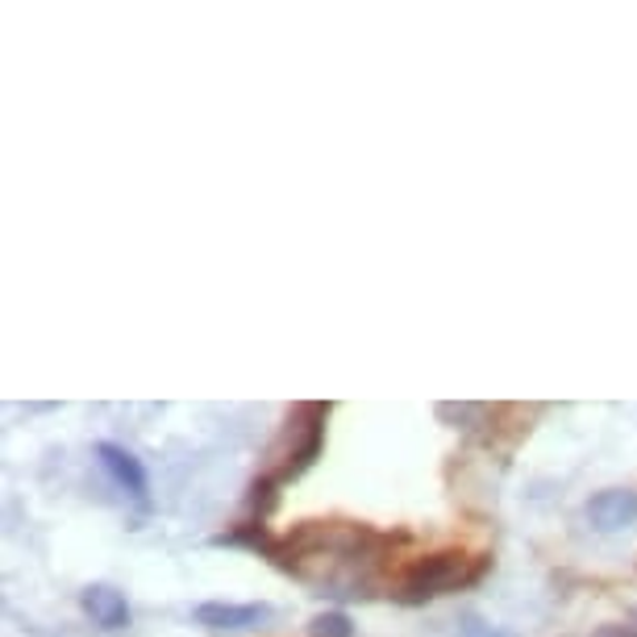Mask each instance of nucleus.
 Instances as JSON below:
<instances>
[{
  "label": "nucleus",
  "instance_id": "obj_1",
  "mask_svg": "<svg viewBox=\"0 0 637 637\" xmlns=\"http://www.w3.org/2000/svg\"><path fill=\"white\" fill-rule=\"evenodd\" d=\"M492 571V558L488 555H462V550H438V555L416 558L413 567L404 571L400 588L392 591L396 605H425L433 596H447V591L471 588L483 575Z\"/></svg>",
  "mask_w": 637,
  "mask_h": 637
},
{
  "label": "nucleus",
  "instance_id": "obj_2",
  "mask_svg": "<svg viewBox=\"0 0 637 637\" xmlns=\"http://www.w3.org/2000/svg\"><path fill=\"white\" fill-rule=\"evenodd\" d=\"M325 416H330V404H296V413L287 421L284 442L287 447L275 454L280 467L267 471L275 483H287V479H301L313 462L321 459V447H325Z\"/></svg>",
  "mask_w": 637,
  "mask_h": 637
},
{
  "label": "nucleus",
  "instance_id": "obj_3",
  "mask_svg": "<svg viewBox=\"0 0 637 637\" xmlns=\"http://www.w3.org/2000/svg\"><path fill=\"white\" fill-rule=\"evenodd\" d=\"M588 521L600 533H621V529L637 526V492L629 488H608L588 500Z\"/></svg>",
  "mask_w": 637,
  "mask_h": 637
},
{
  "label": "nucleus",
  "instance_id": "obj_4",
  "mask_svg": "<svg viewBox=\"0 0 637 637\" xmlns=\"http://www.w3.org/2000/svg\"><path fill=\"white\" fill-rule=\"evenodd\" d=\"M96 459H100V467L112 476V483L117 488H126L129 496H138V500H146V488H150V479H146L143 462L134 459L126 447H117V442H100L96 447Z\"/></svg>",
  "mask_w": 637,
  "mask_h": 637
},
{
  "label": "nucleus",
  "instance_id": "obj_5",
  "mask_svg": "<svg viewBox=\"0 0 637 637\" xmlns=\"http://www.w3.org/2000/svg\"><path fill=\"white\" fill-rule=\"evenodd\" d=\"M272 617V605H222V600H208L196 608V625L205 629H255Z\"/></svg>",
  "mask_w": 637,
  "mask_h": 637
},
{
  "label": "nucleus",
  "instance_id": "obj_6",
  "mask_svg": "<svg viewBox=\"0 0 637 637\" xmlns=\"http://www.w3.org/2000/svg\"><path fill=\"white\" fill-rule=\"evenodd\" d=\"M80 605H84V612L92 617V625H100V629H126L129 625L126 596H121L117 588H109V584H92V588H84Z\"/></svg>",
  "mask_w": 637,
  "mask_h": 637
},
{
  "label": "nucleus",
  "instance_id": "obj_7",
  "mask_svg": "<svg viewBox=\"0 0 637 637\" xmlns=\"http://www.w3.org/2000/svg\"><path fill=\"white\" fill-rule=\"evenodd\" d=\"M213 546H246V550H255V555L272 558L275 538H272V529L263 526V521H242V526L217 533V538H213Z\"/></svg>",
  "mask_w": 637,
  "mask_h": 637
},
{
  "label": "nucleus",
  "instance_id": "obj_8",
  "mask_svg": "<svg viewBox=\"0 0 637 637\" xmlns=\"http://www.w3.org/2000/svg\"><path fill=\"white\" fill-rule=\"evenodd\" d=\"M246 504H251V521H263V526H267V517H272L275 504H280V483H275L272 476H258L255 483H251Z\"/></svg>",
  "mask_w": 637,
  "mask_h": 637
},
{
  "label": "nucleus",
  "instance_id": "obj_9",
  "mask_svg": "<svg viewBox=\"0 0 637 637\" xmlns=\"http://www.w3.org/2000/svg\"><path fill=\"white\" fill-rule=\"evenodd\" d=\"M438 416H442V421H454L459 430H476L471 421L492 416V409H488V404H438Z\"/></svg>",
  "mask_w": 637,
  "mask_h": 637
},
{
  "label": "nucleus",
  "instance_id": "obj_10",
  "mask_svg": "<svg viewBox=\"0 0 637 637\" xmlns=\"http://www.w3.org/2000/svg\"><path fill=\"white\" fill-rule=\"evenodd\" d=\"M313 637H354V621L346 617V612H321V617H313Z\"/></svg>",
  "mask_w": 637,
  "mask_h": 637
},
{
  "label": "nucleus",
  "instance_id": "obj_11",
  "mask_svg": "<svg viewBox=\"0 0 637 637\" xmlns=\"http://www.w3.org/2000/svg\"><path fill=\"white\" fill-rule=\"evenodd\" d=\"M459 637H509V634H500V629H492L488 621H479L476 612H467L459 621Z\"/></svg>",
  "mask_w": 637,
  "mask_h": 637
},
{
  "label": "nucleus",
  "instance_id": "obj_12",
  "mask_svg": "<svg viewBox=\"0 0 637 637\" xmlns=\"http://www.w3.org/2000/svg\"><path fill=\"white\" fill-rule=\"evenodd\" d=\"M591 637H637V625H600Z\"/></svg>",
  "mask_w": 637,
  "mask_h": 637
}]
</instances>
